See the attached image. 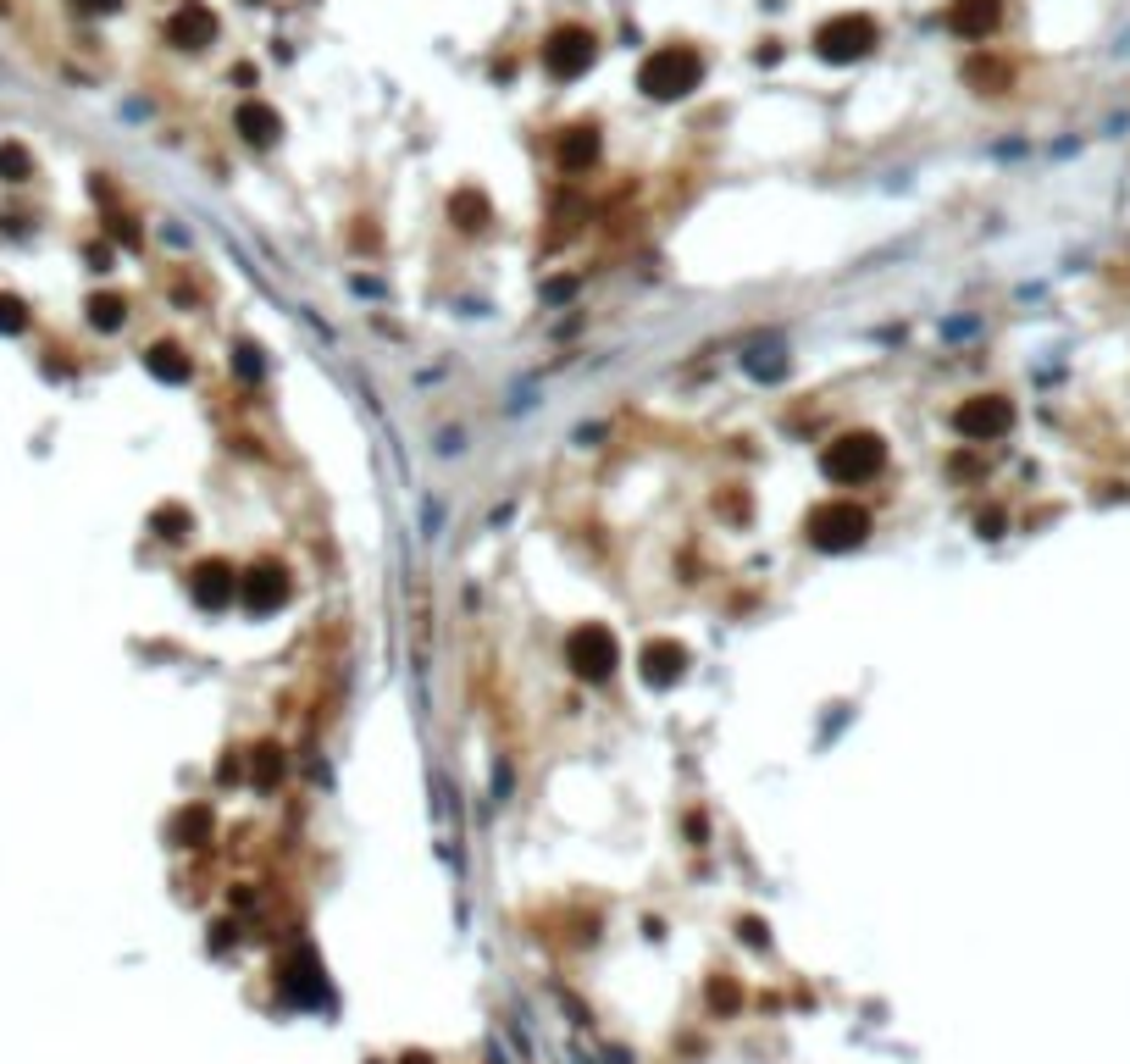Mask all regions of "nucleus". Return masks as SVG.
<instances>
[{
  "label": "nucleus",
  "mask_w": 1130,
  "mask_h": 1064,
  "mask_svg": "<svg viewBox=\"0 0 1130 1064\" xmlns=\"http://www.w3.org/2000/svg\"><path fill=\"white\" fill-rule=\"evenodd\" d=\"M865 532H870L865 504H848V499L820 504V511L809 516V538H815L820 549H853L859 538H865Z\"/></svg>",
  "instance_id": "1"
},
{
  "label": "nucleus",
  "mask_w": 1130,
  "mask_h": 1064,
  "mask_svg": "<svg viewBox=\"0 0 1130 1064\" xmlns=\"http://www.w3.org/2000/svg\"><path fill=\"white\" fill-rule=\"evenodd\" d=\"M881 439H870V432H848V439H837L826 449V472L837 477V482H865V477H876L881 472Z\"/></svg>",
  "instance_id": "2"
},
{
  "label": "nucleus",
  "mask_w": 1130,
  "mask_h": 1064,
  "mask_svg": "<svg viewBox=\"0 0 1130 1064\" xmlns=\"http://www.w3.org/2000/svg\"><path fill=\"white\" fill-rule=\"evenodd\" d=\"M565 660H571V671L587 676V682H604V676L616 671V638H610L604 626H577L571 643H565Z\"/></svg>",
  "instance_id": "3"
},
{
  "label": "nucleus",
  "mask_w": 1130,
  "mask_h": 1064,
  "mask_svg": "<svg viewBox=\"0 0 1130 1064\" xmlns=\"http://www.w3.org/2000/svg\"><path fill=\"white\" fill-rule=\"evenodd\" d=\"M953 422H959L965 439L987 444V439H1003V432L1014 427V405H1009V400H997V394H981V400H965Z\"/></svg>",
  "instance_id": "4"
},
{
  "label": "nucleus",
  "mask_w": 1130,
  "mask_h": 1064,
  "mask_svg": "<svg viewBox=\"0 0 1130 1064\" xmlns=\"http://www.w3.org/2000/svg\"><path fill=\"white\" fill-rule=\"evenodd\" d=\"M283 599H288V577L278 566H261V571L244 577V604H250V610H278Z\"/></svg>",
  "instance_id": "5"
},
{
  "label": "nucleus",
  "mask_w": 1130,
  "mask_h": 1064,
  "mask_svg": "<svg viewBox=\"0 0 1130 1064\" xmlns=\"http://www.w3.org/2000/svg\"><path fill=\"white\" fill-rule=\"evenodd\" d=\"M682 671H687V649H682V643L659 638V643H649V649H643V676H649V682L666 688V682H676Z\"/></svg>",
  "instance_id": "6"
},
{
  "label": "nucleus",
  "mask_w": 1130,
  "mask_h": 1064,
  "mask_svg": "<svg viewBox=\"0 0 1130 1064\" xmlns=\"http://www.w3.org/2000/svg\"><path fill=\"white\" fill-rule=\"evenodd\" d=\"M228 593H233V577H228L223 561H211V566L194 571V599H200V604H228Z\"/></svg>",
  "instance_id": "7"
},
{
  "label": "nucleus",
  "mask_w": 1130,
  "mask_h": 1064,
  "mask_svg": "<svg viewBox=\"0 0 1130 1064\" xmlns=\"http://www.w3.org/2000/svg\"><path fill=\"white\" fill-rule=\"evenodd\" d=\"M122 317H128V305H122L117 295H94V300H89V322L101 327V333L122 327Z\"/></svg>",
  "instance_id": "8"
},
{
  "label": "nucleus",
  "mask_w": 1130,
  "mask_h": 1064,
  "mask_svg": "<svg viewBox=\"0 0 1130 1064\" xmlns=\"http://www.w3.org/2000/svg\"><path fill=\"white\" fill-rule=\"evenodd\" d=\"M151 372H156V377H172V383H183V377H189V360H183V350L156 344V350H151Z\"/></svg>",
  "instance_id": "9"
},
{
  "label": "nucleus",
  "mask_w": 1130,
  "mask_h": 1064,
  "mask_svg": "<svg viewBox=\"0 0 1130 1064\" xmlns=\"http://www.w3.org/2000/svg\"><path fill=\"white\" fill-rule=\"evenodd\" d=\"M206 832H211V810H206V804L183 810V815H178V827H172V837H178V843H200Z\"/></svg>",
  "instance_id": "10"
},
{
  "label": "nucleus",
  "mask_w": 1130,
  "mask_h": 1064,
  "mask_svg": "<svg viewBox=\"0 0 1130 1064\" xmlns=\"http://www.w3.org/2000/svg\"><path fill=\"white\" fill-rule=\"evenodd\" d=\"M687 61H659V67H649V84H659V94H676L682 84H687Z\"/></svg>",
  "instance_id": "11"
},
{
  "label": "nucleus",
  "mask_w": 1130,
  "mask_h": 1064,
  "mask_svg": "<svg viewBox=\"0 0 1130 1064\" xmlns=\"http://www.w3.org/2000/svg\"><path fill=\"white\" fill-rule=\"evenodd\" d=\"M0 178H29V150L22 144H0Z\"/></svg>",
  "instance_id": "12"
},
{
  "label": "nucleus",
  "mask_w": 1130,
  "mask_h": 1064,
  "mask_svg": "<svg viewBox=\"0 0 1130 1064\" xmlns=\"http://www.w3.org/2000/svg\"><path fill=\"white\" fill-rule=\"evenodd\" d=\"M29 327V311H22L17 295H0V333H22Z\"/></svg>",
  "instance_id": "13"
},
{
  "label": "nucleus",
  "mask_w": 1130,
  "mask_h": 1064,
  "mask_svg": "<svg viewBox=\"0 0 1130 1064\" xmlns=\"http://www.w3.org/2000/svg\"><path fill=\"white\" fill-rule=\"evenodd\" d=\"M278 770H283V765H278L272 748H261V760H250V777H255V782H278Z\"/></svg>",
  "instance_id": "14"
},
{
  "label": "nucleus",
  "mask_w": 1130,
  "mask_h": 1064,
  "mask_svg": "<svg viewBox=\"0 0 1130 1064\" xmlns=\"http://www.w3.org/2000/svg\"><path fill=\"white\" fill-rule=\"evenodd\" d=\"M84 12H106V6H117V0H78Z\"/></svg>",
  "instance_id": "15"
},
{
  "label": "nucleus",
  "mask_w": 1130,
  "mask_h": 1064,
  "mask_svg": "<svg viewBox=\"0 0 1130 1064\" xmlns=\"http://www.w3.org/2000/svg\"><path fill=\"white\" fill-rule=\"evenodd\" d=\"M405 1064H427V1059H405Z\"/></svg>",
  "instance_id": "16"
}]
</instances>
